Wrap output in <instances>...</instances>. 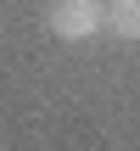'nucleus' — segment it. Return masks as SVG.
<instances>
[{
	"mask_svg": "<svg viewBox=\"0 0 140 151\" xmlns=\"http://www.w3.org/2000/svg\"><path fill=\"white\" fill-rule=\"evenodd\" d=\"M45 22H51L56 39L79 45V39H90V34L107 22V6H101V0H51V6H45Z\"/></svg>",
	"mask_w": 140,
	"mask_h": 151,
	"instance_id": "nucleus-1",
	"label": "nucleus"
},
{
	"mask_svg": "<svg viewBox=\"0 0 140 151\" xmlns=\"http://www.w3.org/2000/svg\"><path fill=\"white\" fill-rule=\"evenodd\" d=\"M107 28L118 39H140V0H107Z\"/></svg>",
	"mask_w": 140,
	"mask_h": 151,
	"instance_id": "nucleus-2",
	"label": "nucleus"
}]
</instances>
